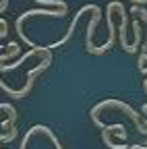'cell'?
<instances>
[{
    "mask_svg": "<svg viewBox=\"0 0 147 149\" xmlns=\"http://www.w3.org/2000/svg\"><path fill=\"white\" fill-rule=\"evenodd\" d=\"M118 6H120V2H110V4H108V8H106V15H108V42H106L104 46L95 48V50H93V54H104V52H108L110 48L114 46V40H116V27H114V13L118 10Z\"/></svg>",
    "mask_w": 147,
    "mask_h": 149,
    "instance_id": "obj_3",
    "label": "cell"
},
{
    "mask_svg": "<svg viewBox=\"0 0 147 149\" xmlns=\"http://www.w3.org/2000/svg\"><path fill=\"white\" fill-rule=\"evenodd\" d=\"M0 27H2V31H0V37H6V19H0Z\"/></svg>",
    "mask_w": 147,
    "mask_h": 149,
    "instance_id": "obj_7",
    "label": "cell"
},
{
    "mask_svg": "<svg viewBox=\"0 0 147 149\" xmlns=\"http://www.w3.org/2000/svg\"><path fill=\"white\" fill-rule=\"evenodd\" d=\"M15 137H17V128L13 126V128H10V133H4V135H2V143H6V141H13Z\"/></svg>",
    "mask_w": 147,
    "mask_h": 149,
    "instance_id": "obj_6",
    "label": "cell"
},
{
    "mask_svg": "<svg viewBox=\"0 0 147 149\" xmlns=\"http://www.w3.org/2000/svg\"><path fill=\"white\" fill-rule=\"evenodd\" d=\"M6 48H8V50H4L2 56H0V60H2V62H6V58H13V56H17V54H19V50H21L17 42H10Z\"/></svg>",
    "mask_w": 147,
    "mask_h": 149,
    "instance_id": "obj_4",
    "label": "cell"
},
{
    "mask_svg": "<svg viewBox=\"0 0 147 149\" xmlns=\"http://www.w3.org/2000/svg\"><path fill=\"white\" fill-rule=\"evenodd\" d=\"M104 108H120L124 114H128L133 118V122H135V126H137V130L141 135H147V122H141V116L137 114V112L128 106V104H124V102H118V100H106V102H102V104H98L93 110H91V120H93V124L95 126H104L102 122H100V118H98V114H100V110H104Z\"/></svg>",
    "mask_w": 147,
    "mask_h": 149,
    "instance_id": "obj_1",
    "label": "cell"
},
{
    "mask_svg": "<svg viewBox=\"0 0 147 149\" xmlns=\"http://www.w3.org/2000/svg\"><path fill=\"white\" fill-rule=\"evenodd\" d=\"M6 8H8V0H2L0 2V13H6Z\"/></svg>",
    "mask_w": 147,
    "mask_h": 149,
    "instance_id": "obj_8",
    "label": "cell"
},
{
    "mask_svg": "<svg viewBox=\"0 0 147 149\" xmlns=\"http://www.w3.org/2000/svg\"><path fill=\"white\" fill-rule=\"evenodd\" d=\"M50 60H52V56H50V50H48V52L44 54V60H42V62H40L38 66H35L33 70H29V74H27V83H25V87H23L21 91H15V89H10V87H8V85H6L4 81L0 83V87H2V91H4V93H8L10 97H17V100H21V97H25L27 93L31 91V87H33V79L38 77V72H42V70H46V68H48Z\"/></svg>",
    "mask_w": 147,
    "mask_h": 149,
    "instance_id": "obj_2",
    "label": "cell"
},
{
    "mask_svg": "<svg viewBox=\"0 0 147 149\" xmlns=\"http://www.w3.org/2000/svg\"><path fill=\"white\" fill-rule=\"evenodd\" d=\"M147 0H135V4H145Z\"/></svg>",
    "mask_w": 147,
    "mask_h": 149,
    "instance_id": "obj_9",
    "label": "cell"
},
{
    "mask_svg": "<svg viewBox=\"0 0 147 149\" xmlns=\"http://www.w3.org/2000/svg\"><path fill=\"white\" fill-rule=\"evenodd\" d=\"M0 108H2L4 112H8V122H6V124H15V118H17V112H15V108H13L10 104H4V102H2V106H0Z\"/></svg>",
    "mask_w": 147,
    "mask_h": 149,
    "instance_id": "obj_5",
    "label": "cell"
}]
</instances>
